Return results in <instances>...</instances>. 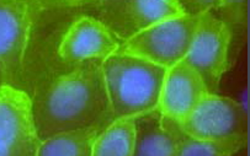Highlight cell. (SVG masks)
I'll return each instance as SVG.
<instances>
[{"mask_svg":"<svg viewBox=\"0 0 250 156\" xmlns=\"http://www.w3.org/2000/svg\"><path fill=\"white\" fill-rule=\"evenodd\" d=\"M101 64L68 65L69 70L44 78L35 86L29 96L40 141L64 132L105 129L114 122Z\"/></svg>","mask_w":250,"mask_h":156,"instance_id":"6da1fadb","label":"cell"},{"mask_svg":"<svg viewBox=\"0 0 250 156\" xmlns=\"http://www.w3.org/2000/svg\"><path fill=\"white\" fill-rule=\"evenodd\" d=\"M101 69L115 119L134 118L158 107L167 69L121 53L105 59Z\"/></svg>","mask_w":250,"mask_h":156,"instance_id":"7a4b0ae2","label":"cell"},{"mask_svg":"<svg viewBox=\"0 0 250 156\" xmlns=\"http://www.w3.org/2000/svg\"><path fill=\"white\" fill-rule=\"evenodd\" d=\"M200 14H186L155 23L120 44L116 53L146 59L168 70L186 58L192 44Z\"/></svg>","mask_w":250,"mask_h":156,"instance_id":"3957f363","label":"cell"},{"mask_svg":"<svg viewBox=\"0 0 250 156\" xmlns=\"http://www.w3.org/2000/svg\"><path fill=\"white\" fill-rule=\"evenodd\" d=\"M43 5L40 1H0V72L6 86L23 91L32 25Z\"/></svg>","mask_w":250,"mask_h":156,"instance_id":"277c9868","label":"cell"},{"mask_svg":"<svg viewBox=\"0 0 250 156\" xmlns=\"http://www.w3.org/2000/svg\"><path fill=\"white\" fill-rule=\"evenodd\" d=\"M95 15L121 43L155 23L186 15L184 4L174 0H110L88 3Z\"/></svg>","mask_w":250,"mask_h":156,"instance_id":"5b68a950","label":"cell"},{"mask_svg":"<svg viewBox=\"0 0 250 156\" xmlns=\"http://www.w3.org/2000/svg\"><path fill=\"white\" fill-rule=\"evenodd\" d=\"M230 39V28L225 21L209 10L200 14L185 60L199 73L209 94H216L219 80L227 70Z\"/></svg>","mask_w":250,"mask_h":156,"instance_id":"8992f818","label":"cell"},{"mask_svg":"<svg viewBox=\"0 0 250 156\" xmlns=\"http://www.w3.org/2000/svg\"><path fill=\"white\" fill-rule=\"evenodd\" d=\"M188 136L205 140L248 136V112L238 101L207 94L190 116L180 124Z\"/></svg>","mask_w":250,"mask_h":156,"instance_id":"52a82bcc","label":"cell"},{"mask_svg":"<svg viewBox=\"0 0 250 156\" xmlns=\"http://www.w3.org/2000/svg\"><path fill=\"white\" fill-rule=\"evenodd\" d=\"M39 144L30 96L22 90L1 86L0 156H36Z\"/></svg>","mask_w":250,"mask_h":156,"instance_id":"ba28073f","label":"cell"},{"mask_svg":"<svg viewBox=\"0 0 250 156\" xmlns=\"http://www.w3.org/2000/svg\"><path fill=\"white\" fill-rule=\"evenodd\" d=\"M121 42L93 16H82L68 27L57 49L63 64L104 61L117 52Z\"/></svg>","mask_w":250,"mask_h":156,"instance_id":"9c48e42d","label":"cell"},{"mask_svg":"<svg viewBox=\"0 0 250 156\" xmlns=\"http://www.w3.org/2000/svg\"><path fill=\"white\" fill-rule=\"evenodd\" d=\"M207 94L202 78L184 59L167 70L157 108L164 117L181 124Z\"/></svg>","mask_w":250,"mask_h":156,"instance_id":"30bf717a","label":"cell"},{"mask_svg":"<svg viewBox=\"0 0 250 156\" xmlns=\"http://www.w3.org/2000/svg\"><path fill=\"white\" fill-rule=\"evenodd\" d=\"M181 127L164 117L158 108L134 117L132 156H175Z\"/></svg>","mask_w":250,"mask_h":156,"instance_id":"8fae6325","label":"cell"},{"mask_svg":"<svg viewBox=\"0 0 250 156\" xmlns=\"http://www.w3.org/2000/svg\"><path fill=\"white\" fill-rule=\"evenodd\" d=\"M104 129L64 132L41 140L36 156H91L95 139Z\"/></svg>","mask_w":250,"mask_h":156,"instance_id":"7c38bea8","label":"cell"},{"mask_svg":"<svg viewBox=\"0 0 250 156\" xmlns=\"http://www.w3.org/2000/svg\"><path fill=\"white\" fill-rule=\"evenodd\" d=\"M134 118L115 119L95 139L91 156H132Z\"/></svg>","mask_w":250,"mask_h":156,"instance_id":"4fadbf2b","label":"cell"},{"mask_svg":"<svg viewBox=\"0 0 250 156\" xmlns=\"http://www.w3.org/2000/svg\"><path fill=\"white\" fill-rule=\"evenodd\" d=\"M247 143L248 136L222 140H205L192 138L181 132L175 156H233L242 150Z\"/></svg>","mask_w":250,"mask_h":156,"instance_id":"5bb4252c","label":"cell"},{"mask_svg":"<svg viewBox=\"0 0 250 156\" xmlns=\"http://www.w3.org/2000/svg\"><path fill=\"white\" fill-rule=\"evenodd\" d=\"M4 86V81H3V75H1V72H0V87Z\"/></svg>","mask_w":250,"mask_h":156,"instance_id":"9a60e30c","label":"cell"}]
</instances>
